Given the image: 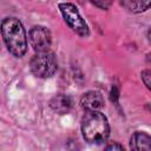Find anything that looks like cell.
Instances as JSON below:
<instances>
[{"instance_id":"obj_9","label":"cell","mask_w":151,"mask_h":151,"mask_svg":"<svg viewBox=\"0 0 151 151\" xmlns=\"http://www.w3.org/2000/svg\"><path fill=\"white\" fill-rule=\"evenodd\" d=\"M126 9L133 12V13H140L144 12L146 9H149V7L151 6L150 1H122L120 2Z\"/></svg>"},{"instance_id":"obj_12","label":"cell","mask_w":151,"mask_h":151,"mask_svg":"<svg viewBox=\"0 0 151 151\" xmlns=\"http://www.w3.org/2000/svg\"><path fill=\"white\" fill-rule=\"evenodd\" d=\"M92 4L94 6H97V7L103 8V9H107L110 7V5H111L110 1H92Z\"/></svg>"},{"instance_id":"obj_1","label":"cell","mask_w":151,"mask_h":151,"mask_svg":"<svg viewBox=\"0 0 151 151\" xmlns=\"http://www.w3.org/2000/svg\"><path fill=\"white\" fill-rule=\"evenodd\" d=\"M0 29L8 51L14 57L21 58L27 52V37L21 21L14 17L5 18Z\"/></svg>"},{"instance_id":"obj_10","label":"cell","mask_w":151,"mask_h":151,"mask_svg":"<svg viewBox=\"0 0 151 151\" xmlns=\"http://www.w3.org/2000/svg\"><path fill=\"white\" fill-rule=\"evenodd\" d=\"M105 151H125V150H124V147L120 144H118V143H111V144H109L106 146Z\"/></svg>"},{"instance_id":"obj_4","label":"cell","mask_w":151,"mask_h":151,"mask_svg":"<svg viewBox=\"0 0 151 151\" xmlns=\"http://www.w3.org/2000/svg\"><path fill=\"white\" fill-rule=\"evenodd\" d=\"M59 9L63 14L65 22L68 25V27L72 31H74L77 34H79L81 37H87L90 34L87 24L81 18V15L78 12V8L73 4H71V2L59 4Z\"/></svg>"},{"instance_id":"obj_2","label":"cell","mask_w":151,"mask_h":151,"mask_svg":"<svg viewBox=\"0 0 151 151\" xmlns=\"http://www.w3.org/2000/svg\"><path fill=\"white\" fill-rule=\"evenodd\" d=\"M81 132L87 143L103 144L110 134L107 118L99 111H86L81 118Z\"/></svg>"},{"instance_id":"obj_5","label":"cell","mask_w":151,"mask_h":151,"mask_svg":"<svg viewBox=\"0 0 151 151\" xmlns=\"http://www.w3.org/2000/svg\"><path fill=\"white\" fill-rule=\"evenodd\" d=\"M29 42L37 53L50 51L52 37L51 32L44 26H34L29 31Z\"/></svg>"},{"instance_id":"obj_8","label":"cell","mask_w":151,"mask_h":151,"mask_svg":"<svg viewBox=\"0 0 151 151\" xmlns=\"http://www.w3.org/2000/svg\"><path fill=\"white\" fill-rule=\"evenodd\" d=\"M50 106H51V109L54 112H57L59 114H65V113H68L70 110L72 109L73 101H72V98L70 96H66V94H57V96H54L51 99Z\"/></svg>"},{"instance_id":"obj_7","label":"cell","mask_w":151,"mask_h":151,"mask_svg":"<svg viewBox=\"0 0 151 151\" xmlns=\"http://www.w3.org/2000/svg\"><path fill=\"white\" fill-rule=\"evenodd\" d=\"M131 151H151V138L149 133L137 131L130 139Z\"/></svg>"},{"instance_id":"obj_6","label":"cell","mask_w":151,"mask_h":151,"mask_svg":"<svg viewBox=\"0 0 151 151\" xmlns=\"http://www.w3.org/2000/svg\"><path fill=\"white\" fill-rule=\"evenodd\" d=\"M80 105L85 111H98L104 106V98L99 92L90 91L81 97Z\"/></svg>"},{"instance_id":"obj_3","label":"cell","mask_w":151,"mask_h":151,"mask_svg":"<svg viewBox=\"0 0 151 151\" xmlns=\"http://www.w3.org/2000/svg\"><path fill=\"white\" fill-rule=\"evenodd\" d=\"M29 67L35 77L50 78L55 73L58 68V61L53 52L46 51L41 53H35L29 61Z\"/></svg>"},{"instance_id":"obj_13","label":"cell","mask_w":151,"mask_h":151,"mask_svg":"<svg viewBox=\"0 0 151 151\" xmlns=\"http://www.w3.org/2000/svg\"><path fill=\"white\" fill-rule=\"evenodd\" d=\"M117 99H118V88L116 86H113L112 91H111V100L117 103Z\"/></svg>"},{"instance_id":"obj_11","label":"cell","mask_w":151,"mask_h":151,"mask_svg":"<svg viewBox=\"0 0 151 151\" xmlns=\"http://www.w3.org/2000/svg\"><path fill=\"white\" fill-rule=\"evenodd\" d=\"M150 74H151V72L149 70H145L142 72V79H143V81L147 88H150V77H151Z\"/></svg>"}]
</instances>
